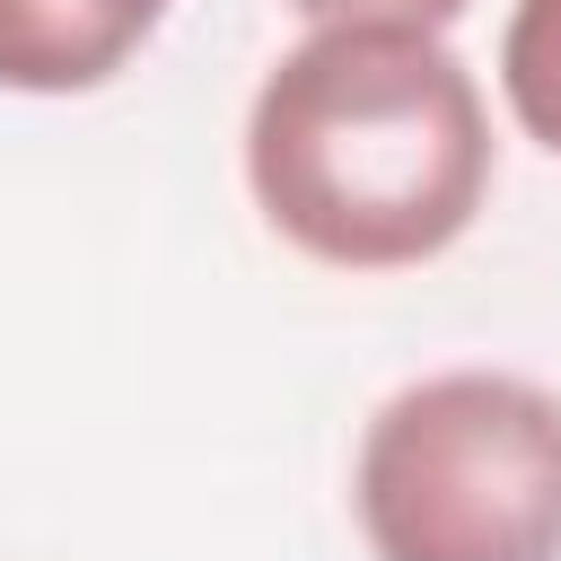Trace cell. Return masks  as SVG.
Returning a JSON list of instances; mask_svg holds the SVG:
<instances>
[{"mask_svg": "<svg viewBox=\"0 0 561 561\" xmlns=\"http://www.w3.org/2000/svg\"><path fill=\"white\" fill-rule=\"evenodd\" d=\"M491 175L482 79L438 26H307L245 105V193L324 272L438 263L482 219Z\"/></svg>", "mask_w": 561, "mask_h": 561, "instance_id": "cell-1", "label": "cell"}, {"mask_svg": "<svg viewBox=\"0 0 561 561\" xmlns=\"http://www.w3.org/2000/svg\"><path fill=\"white\" fill-rule=\"evenodd\" d=\"M307 26H342V18H394V26H456L465 18V0H289Z\"/></svg>", "mask_w": 561, "mask_h": 561, "instance_id": "cell-5", "label": "cell"}, {"mask_svg": "<svg viewBox=\"0 0 561 561\" xmlns=\"http://www.w3.org/2000/svg\"><path fill=\"white\" fill-rule=\"evenodd\" d=\"M500 96L517 131L561 158V0H517L500 26Z\"/></svg>", "mask_w": 561, "mask_h": 561, "instance_id": "cell-4", "label": "cell"}, {"mask_svg": "<svg viewBox=\"0 0 561 561\" xmlns=\"http://www.w3.org/2000/svg\"><path fill=\"white\" fill-rule=\"evenodd\" d=\"M175 0H0V88L88 96L140 61Z\"/></svg>", "mask_w": 561, "mask_h": 561, "instance_id": "cell-3", "label": "cell"}, {"mask_svg": "<svg viewBox=\"0 0 561 561\" xmlns=\"http://www.w3.org/2000/svg\"><path fill=\"white\" fill-rule=\"evenodd\" d=\"M377 561H561V394L517 368L394 386L351 456Z\"/></svg>", "mask_w": 561, "mask_h": 561, "instance_id": "cell-2", "label": "cell"}]
</instances>
